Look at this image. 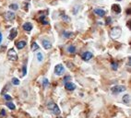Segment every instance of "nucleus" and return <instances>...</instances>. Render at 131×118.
I'll use <instances>...</instances> for the list:
<instances>
[{
	"label": "nucleus",
	"instance_id": "9b49d317",
	"mask_svg": "<svg viewBox=\"0 0 131 118\" xmlns=\"http://www.w3.org/2000/svg\"><path fill=\"white\" fill-rule=\"evenodd\" d=\"M112 10H113L114 13L119 14V13L121 12V8H120V6H119L118 4H114L112 6Z\"/></svg>",
	"mask_w": 131,
	"mask_h": 118
},
{
	"label": "nucleus",
	"instance_id": "6ab92c4d",
	"mask_svg": "<svg viewBox=\"0 0 131 118\" xmlns=\"http://www.w3.org/2000/svg\"><path fill=\"white\" fill-rule=\"evenodd\" d=\"M9 9H12V10H17V9H19V6H18L17 4H11L9 6Z\"/></svg>",
	"mask_w": 131,
	"mask_h": 118
},
{
	"label": "nucleus",
	"instance_id": "a211bd4d",
	"mask_svg": "<svg viewBox=\"0 0 131 118\" xmlns=\"http://www.w3.org/2000/svg\"><path fill=\"white\" fill-rule=\"evenodd\" d=\"M38 49H39L38 44H37L36 42H33V43L31 44V50H32V51H36V50H38Z\"/></svg>",
	"mask_w": 131,
	"mask_h": 118
},
{
	"label": "nucleus",
	"instance_id": "0eeeda50",
	"mask_svg": "<svg viewBox=\"0 0 131 118\" xmlns=\"http://www.w3.org/2000/svg\"><path fill=\"white\" fill-rule=\"evenodd\" d=\"M5 19H6L7 20H9V21L13 20L15 19V14H14V12L8 11V12L5 13Z\"/></svg>",
	"mask_w": 131,
	"mask_h": 118
},
{
	"label": "nucleus",
	"instance_id": "dca6fc26",
	"mask_svg": "<svg viewBox=\"0 0 131 118\" xmlns=\"http://www.w3.org/2000/svg\"><path fill=\"white\" fill-rule=\"evenodd\" d=\"M6 105L8 106V107H9L10 110H15V108H16V107H15V105H14V103H12L11 101H8V102L6 103Z\"/></svg>",
	"mask_w": 131,
	"mask_h": 118
},
{
	"label": "nucleus",
	"instance_id": "ddd939ff",
	"mask_svg": "<svg viewBox=\"0 0 131 118\" xmlns=\"http://www.w3.org/2000/svg\"><path fill=\"white\" fill-rule=\"evenodd\" d=\"M42 46L44 47V49H50L51 47H52V44H51V42L49 41H47V40H43L42 41Z\"/></svg>",
	"mask_w": 131,
	"mask_h": 118
},
{
	"label": "nucleus",
	"instance_id": "b1692460",
	"mask_svg": "<svg viewBox=\"0 0 131 118\" xmlns=\"http://www.w3.org/2000/svg\"><path fill=\"white\" fill-rule=\"evenodd\" d=\"M4 98H5V100H7V101H11V100H12V98L10 97L9 95H8V94H5Z\"/></svg>",
	"mask_w": 131,
	"mask_h": 118
},
{
	"label": "nucleus",
	"instance_id": "5701e85b",
	"mask_svg": "<svg viewBox=\"0 0 131 118\" xmlns=\"http://www.w3.org/2000/svg\"><path fill=\"white\" fill-rule=\"evenodd\" d=\"M42 85H43V87H47L49 85V81L47 80V79H42Z\"/></svg>",
	"mask_w": 131,
	"mask_h": 118
},
{
	"label": "nucleus",
	"instance_id": "9d476101",
	"mask_svg": "<svg viewBox=\"0 0 131 118\" xmlns=\"http://www.w3.org/2000/svg\"><path fill=\"white\" fill-rule=\"evenodd\" d=\"M94 13H95L96 15H98V16H100V17H103V16L105 15L106 12L101 9H94Z\"/></svg>",
	"mask_w": 131,
	"mask_h": 118
},
{
	"label": "nucleus",
	"instance_id": "4be33fe9",
	"mask_svg": "<svg viewBox=\"0 0 131 118\" xmlns=\"http://www.w3.org/2000/svg\"><path fill=\"white\" fill-rule=\"evenodd\" d=\"M12 83L14 85H16V86H17V85L20 84V80L18 79H16V78H13V79H12Z\"/></svg>",
	"mask_w": 131,
	"mask_h": 118
},
{
	"label": "nucleus",
	"instance_id": "7ed1b4c3",
	"mask_svg": "<svg viewBox=\"0 0 131 118\" xmlns=\"http://www.w3.org/2000/svg\"><path fill=\"white\" fill-rule=\"evenodd\" d=\"M8 57L10 61H17L18 60V55L16 53V51L14 49H9V52H8Z\"/></svg>",
	"mask_w": 131,
	"mask_h": 118
},
{
	"label": "nucleus",
	"instance_id": "f257e3e1",
	"mask_svg": "<svg viewBox=\"0 0 131 118\" xmlns=\"http://www.w3.org/2000/svg\"><path fill=\"white\" fill-rule=\"evenodd\" d=\"M47 107H48V109L50 110V111H52V112H53V114H55V115H59V114H60L59 107L56 105L55 102H53V101L49 102Z\"/></svg>",
	"mask_w": 131,
	"mask_h": 118
},
{
	"label": "nucleus",
	"instance_id": "cd10ccee",
	"mask_svg": "<svg viewBox=\"0 0 131 118\" xmlns=\"http://www.w3.org/2000/svg\"><path fill=\"white\" fill-rule=\"evenodd\" d=\"M110 22H111V18L110 17L107 18V19H106V24H109Z\"/></svg>",
	"mask_w": 131,
	"mask_h": 118
},
{
	"label": "nucleus",
	"instance_id": "f8f14e48",
	"mask_svg": "<svg viewBox=\"0 0 131 118\" xmlns=\"http://www.w3.org/2000/svg\"><path fill=\"white\" fill-rule=\"evenodd\" d=\"M18 34V31L16 29H12L11 30V31H10V34H9V40H13V39L16 38V36H17Z\"/></svg>",
	"mask_w": 131,
	"mask_h": 118
},
{
	"label": "nucleus",
	"instance_id": "412c9836",
	"mask_svg": "<svg viewBox=\"0 0 131 118\" xmlns=\"http://www.w3.org/2000/svg\"><path fill=\"white\" fill-rule=\"evenodd\" d=\"M44 19H45V16H42V17L40 18V20H41V22H42V24L46 25V24H48V22L46 20H44Z\"/></svg>",
	"mask_w": 131,
	"mask_h": 118
},
{
	"label": "nucleus",
	"instance_id": "393cba45",
	"mask_svg": "<svg viewBox=\"0 0 131 118\" xmlns=\"http://www.w3.org/2000/svg\"><path fill=\"white\" fill-rule=\"evenodd\" d=\"M112 68H113V69H114V70H116V69H117V64L113 63V64H112Z\"/></svg>",
	"mask_w": 131,
	"mask_h": 118
},
{
	"label": "nucleus",
	"instance_id": "c756f323",
	"mask_svg": "<svg viewBox=\"0 0 131 118\" xmlns=\"http://www.w3.org/2000/svg\"><path fill=\"white\" fill-rule=\"evenodd\" d=\"M1 114H2V115H6V111H5V110H2V111H1Z\"/></svg>",
	"mask_w": 131,
	"mask_h": 118
},
{
	"label": "nucleus",
	"instance_id": "f3484780",
	"mask_svg": "<svg viewBox=\"0 0 131 118\" xmlns=\"http://www.w3.org/2000/svg\"><path fill=\"white\" fill-rule=\"evenodd\" d=\"M68 51L69 52V53H71V54H74V53L76 52V47L71 45V46H69L68 48Z\"/></svg>",
	"mask_w": 131,
	"mask_h": 118
},
{
	"label": "nucleus",
	"instance_id": "423d86ee",
	"mask_svg": "<svg viewBox=\"0 0 131 118\" xmlns=\"http://www.w3.org/2000/svg\"><path fill=\"white\" fill-rule=\"evenodd\" d=\"M92 56H93V55L91 52H85V53H83L82 55H81V58L83 59L84 61H89V60H91V59L92 58Z\"/></svg>",
	"mask_w": 131,
	"mask_h": 118
},
{
	"label": "nucleus",
	"instance_id": "bb28decb",
	"mask_svg": "<svg viewBox=\"0 0 131 118\" xmlns=\"http://www.w3.org/2000/svg\"><path fill=\"white\" fill-rule=\"evenodd\" d=\"M71 34L72 33H68V32H65V33H64V36H65V37H69V36H71Z\"/></svg>",
	"mask_w": 131,
	"mask_h": 118
},
{
	"label": "nucleus",
	"instance_id": "7c9ffc66",
	"mask_svg": "<svg viewBox=\"0 0 131 118\" xmlns=\"http://www.w3.org/2000/svg\"><path fill=\"white\" fill-rule=\"evenodd\" d=\"M1 42H2V34L0 32V43H1Z\"/></svg>",
	"mask_w": 131,
	"mask_h": 118
},
{
	"label": "nucleus",
	"instance_id": "1a4fd4ad",
	"mask_svg": "<svg viewBox=\"0 0 131 118\" xmlns=\"http://www.w3.org/2000/svg\"><path fill=\"white\" fill-rule=\"evenodd\" d=\"M22 28H23V30H26V31H30V30H32V25H31V23H30V22H26V23L23 24Z\"/></svg>",
	"mask_w": 131,
	"mask_h": 118
},
{
	"label": "nucleus",
	"instance_id": "6e6552de",
	"mask_svg": "<svg viewBox=\"0 0 131 118\" xmlns=\"http://www.w3.org/2000/svg\"><path fill=\"white\" fill-rule=\"evenodd\" d=\"M65 88L68 90H74L76 88V85L72 82H65Z\"/></svg>",
	"mask_w": 131,
	"mask_h": 118
},
{
	"label": "nucleus",
	"instance_id": "20e7f679",
	"mask_svg": "<svg viewBox=\"0 0 131 118\" xmlns=\"http://www.w3.org/2000/svg\"><path fill=\"white\" fill-rule=\"evenodd\" d=\"M111 90L114 94H118V93L126 90V87L125 86H114V87L111 88Z\"/></svg>",
	"mask_w": 131,
	"mask_h": 118
},
{
	"label": "nucleus",
	"instance_id": "39448f33",
	"mask_svg": "<svg viewBox=\"0 0 131 118\" xmlns=\"http://www.w3.org/2000/svg\"><path fill=\"white\" fill-rule=\"evenodd\" d=\"M64 71H65V68H64L63 65L59 64V65H56V66H55V73L57 75V76H61V75L64 73Z\"/></svg>",
	"mask_w": 131,
	"mask_h": 118
},
{
	"label": "nucleus",
	"instance_id": "2eb2a0df",
	"mask_svg": "<svg viewBox=\"0 0 131 118\" xmlns=\"http://www.w3.org/2000/svg\"><path fill=\"white\" fill-rule=\"evenodd\" d=\"M16 45H17V47L19 48V49H22V48H24V47L26 46V42H24V41H20V42H17Z\"/></svg>",
	"mask_w": 131,
	"mask_h": 118
},
{
	"label": "nucleus",
	"instance_id": "c85d7f7f",
	"mask_svg": "<svg viewBox=\"0 0 131 118\" xmlns=\"http://www.w3.org/2000/svg\"><path fill=\"white\" fill-rule=\"evenodd\" d=\"M68 79H70V77H69V76L66 77V78H65V79H64V81H65V82H67V81H68Z\"/></svg>",
	"mask_w": 131,
	"mask_h": 118
},
{
	"label": "nucleus",
	"instance_id": "a878e982",
	"mask_svg": "<svg viewBox=\"0 0 131 118\" xmlns=\"http://www.w3.org/2000/svg\"><path fill=\"white\" fill-rule=\"evenodd\" d=\"M26 70H27V68H26V66H23V74H22V76H25L26 75Z\"/></svg>",
	"mask_w": 131,
	"mask_h": 118
},
{
	"label": "nucleus",
	"instance_id": "f03ea898",
	"mask_svg": "<svg viewBox=\"0 0 131 118\" xmlns=\"http://www.w3.org/2000/svg\"><path fill=\"white\" fill-rule=\"evenodd\" d=\"M121 33H122L121 28L115 27V28H114V29L111 30V37H112L113 39H117L120 37Z\"/></svg>",
	"mask_w": 131,
	"mask_h": 118
},
{
	"label": "nucleus",
	"instance_id": "aec40b11",
	"mask_svg": "<svg viewBox=\"0 0 131 118\" xmlns=\"http://www.w3.org/2000/svg\"><path fill=\"white\" fill-rule=\"evenodd\" d=\"M37 59H38L39 62H42V59H43V56H42V53H38V54H37Z\"/></svg>",
	"mask_w": 131,
	"mask_h": 118
},
{
	"label": "nucleus",
	"instance_id": "4468645a",
	"mask_svg": "<svg viewBox=\"0 0 131 118\" xmlns=\"http://www.w3.org/2000/svg\"><path fill=\"white\" fill-rule=\"evenodd\" d=\"M122 101L124 103H126V104H128L129 103V101H130V96L128 95V94H126L124 97H123Z\"/></svg>",
	"mask_w": 131,
	"mask_h": 118
}]
</instances>
